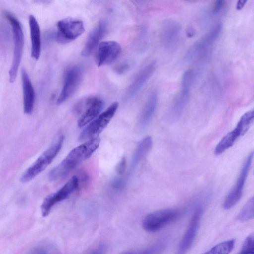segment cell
<instances>
[{
	"label": "cell",
	"mask_w": 254,
	"mask_h": 254,
	"mask_svg": "<svg viewBox=\"0 0 254 254\" xmlns=\"http://www.w3.org/2000/svg\"><path fill=\"white\" fill-rule=\"evenodd\" d=\"M156 66V62H151L138 73L127 90L125 96L126 100H129L133 97L141 89L153 75L155 70Z\"/></svg>",
	"instance_id": "4fadbf2b"
},
{
	"label": "cell",
	"mask_w": 254,
	"mask_h": 254,
	"mask_svg": "<svg viewBox=\"0 0 254 254\" xmlns=\"http://www.w3.org/2000/svg\"><path fill=\"white\" fill-rule=\"evenodd\" d=\"M5 16L10 23L13 33V55L12 62L9 70V80L10 83H13L16 78L22 58L24 46V35L19 21L9 13H6Z\"/></svg>",
	"instance_id": "3957f363"
},
{
	"label": "cell",
	"mask_w": 254,
	"mask_h": 254,
	"mask_svg": "<svg viewBox=\"0 0 254 254\" xmlns=\"http://www.w3.org/2000/svg\"><path fill=\"white\" fill-rule=\"evenodd\" d=\"M98 47L97 64L98 67L111 64L121 52L120 45L114 41L101 42Z\"/></svg>",
	"instance_id": "7c38bea8"
},
{
	"label": "cell",
	"mask_w": 254,
	"mask_h": 254,
	"mask_svg": "<svg viewBox=\"0 0 254 254\" xmlns=\"http://www.w3.org/2000/svg\"><path fill=\"white\" fill-rule=\"evenodd\" d=\"M246 0H239L237 2L236 5V9L238 10H240L243 8L246 3Z\"/></svg>",
	"instance_id": "e575fe53"
},
{
	"label": "cell",
	"mask_w": 254,
	"mask_h": 254,
	"mask_svg": "<svg viewBox=\"0 0 254 254\" xmlns=\"http://www.w3.org/2000/svg\"><path fill=\"white\" fill-rule=\"evenodd\" d=\"M234 239L221 242L203 254H229L234 247Z\"/></svg>",
	"instance_id": "603a6c76"
},
{
	"label": "cell",
	"mask_w": 254,
	"mask_h": 254,
	"mask_svg": "<svg viewBox=\"0 0 254 254\" xmlns=\"http://www.w3.org/2000/svg\"><path fill=\"white\" fill-rule=\"evenodd\" d=\"M126 158L123 157L119 161L116 167V171L118 175H122L124 173L126 169Z\"/></svg>",
	"instance_id": "4dcf8cb0"
},
{
	"label": "cell",
	"mask_w": 254,
	"mask_h": 254,
	"mask_svg": "<svg viewBox=\"0 0 254 254\" xmlns=\"http://www.w3.org/2000/svg\"><path fill=\"white\" fill-rule=\"evenodd\" d=\"M107 28V23L100 21L90 33L81 54L84 57L91 55L100 43V40L104 36Z\"/></svg>",
	"instance_id": "9a60e30c"
},
{
	"label": "cell",
	"mask_w": 254,
	"mask_h": 254,
	"mask_svg": "<svg viewBox=\"0 0 254 254\" xmlns=\"http://www.w3.org/2000/svg\"><path fill=\"white\" fill-rule=\"evenodd\" d=\"M100 141L99 138H92L73 148L60 164L50 171L49 180L56 181L67 176L79 163L92 155L98 148Z\"/></svg>",
	"instance_id": "6da1fadb"
},
{
	"label": "cell",
	"mask_w": 254,
	"mask_h": 254,
	"mask_svg": "<svg viewBox=\"0 0 254 254\" xmlns=\"http://www.w3.org/2000/svg\"><path fill=\"white\" fill-rule=\"evenodd\" d=\"M84 31L82 21L71 17L65 18L57 23L56 38L61 43H67L77 39Z\"/></svg>",
	"instance_id": "5b68a950"
},
{
	"label": "cell",
	"mask_w": 254,
	"mask_h": 254,
	"mask_svg": "<svg viewBox=\"0 0 254 254\" xmlns=\"http://www.w3.org/2000/svg\"><path fill=\"white\" fill-rule=\"evenodd\" d=\"M64 137L60 136L23 173L20 181L27 183L43 171L57 155L63 144Z\"/></svg>",
	"instance_id": "7a4b0ae2"
},
{
	"label": "cell",
	"mask_w": 254,
	"mask_h": 254,
	"mask_svg": "<svg viewBox=\"0 0 254 254\" xmlns=\"http://www.w3.org/2000/svg\"><path fill=\"white\" fill-rule=\"evenodd\" d=\"M83 71L79 66H74L66 72L63 88L57 103L62 104L70 98L76 91L82 79Z\"/></svg>",
	"instance_id": "30bf717a"
},
{
	"label": "cell",
	"mask_w": 254,
	"mask_h": 254,
	"mask_svg": "<svg viewBox=\"0 0 254 254\" xmlns=\"http://www.w3.org/2000/svg\"><path fill=\"white\" fill-rule=\"evenodd\" d=\"M181 215L179 210L167 208L157 210L148 214L143 219L142 225L149 232H155L175 221Z\"/></svg>",
	"instance_id": "277c9868"
},
{
	"label": "cell",
	"mask_w": 254,
	"mask_h": 254,
	"mask_svg": "<svg viewBox=\"0 0 254 254\" xmlns=\"http://www.w3.org/2000/svg\"><path fill=\"white\" fill-rule=\"evenodd\" d=\"M158 101V93L154 91L149 96L141 111L138 121L139 129H143L149 124L156 109Z\"/></svg>",
	"instance_id": "ac0fdd59"
},
{
	"label": "cell",
	"mask_w": 254,
	"mask_h": 254,
	"mask_svg": "<svg viewBox=\"0 0 254 254\" xmlns=\"http://www.w3.org/2000/svg\"><path fill=\"white\" fill-rule=\"evenodd\" d=\"M118 106L117 102L113 103L82 130L79 135V140L83 141L88 139L101 132L114 117Z\"/></svg>",
	"instance_id": "ba28073f"
},
{
	"label": "cell",
	"mask_w": 254,
	"mask_h": 254,
	"mask_svg": "<svg viewBox=\"0 0 254 254\" xmlns=\"http://www.w3.org/2000/svg\"><path fill=\"white\" fill-rule=\"evenodd\" d=\"M29 24L31 42V56L38 60L41 52V33L39 24L33 15L29 16Z\"/></svg>",
	"instance_id": "d6986e66"
},
{
	"label": "cell",
	"mask_w": 254,
	"mask_h": 254,
	"mask_svg": "<svg viewBox=\"0 0 254 254\" xmlns=\"http://www.w3.org/2000/svg\"><path fill=\"white\" fill-rule=\"evenodd\" d=\"M254 156L253 152H251L245 161L241 169L239 176L233 190L243 192V189L250 171Z\"/></svg>",
	"instance_id": "7402d4cb"
},
{
	"label": "cell",
	"mask_w": 254,
	"mask_h": 254,
	"mask_svg": "<svg viewBox=\"0 0 254 254\" xmlns=\"http://www.w3.org/2000/svg\"><path fill=\"white\" fill-rule=\"evenodd\" d=\"M107 251V246L104 244H100L88 254H105Z\"/></svg>",
	"instance_id": "1f68e13d"
},
{
	"label": "cell",
	"mask_w": 254,
	"mask_h": 254,
	"mask_svg": "<svg viewBox=\"0 0 254 254\" xmlns=\"http://www.w3.org/2000/svg\"><path fill=\"white\" fill-rule=\"evenodd\" d=\"M224 5L223 0H216L213 4L211 10V13L212 15H216L220 12Z\"/></svg>",
	"instance_id": "f546056e"
},
{
	"label": "cell",
	"mask_w": 254,
	"mask_h": 254,
	"mask_svg": "<svg viewBox=\"0 0 254 254\" xmlns=\"http://www.w3.org/2000/svg\"><path fill=\"white\" fill-rule=\"evenodd\" d=\"M222 30L221 23L214 25L202 39L195 43L189 49L185 56L186 62H191L201 58L219 37Z\"/></svg>",
	"instance_id": "8992f818"
},
{
	"label": "cell",
	"mask_w": 254,
	"mask_h": 254,
	"mask_svg": "<svg viewBox=\"0 0 254 254\" xmlns=\"http://www.w3.org/2000/svg\"><path fill=\"white\" fill-rule=\"evenodd\" d=\"M202 210L201 206H199L195 209L188 228L179 245L176 254H186L192 246L196 236Z\"/></svg>",
	"instance_id": "8fae6325"
},
{
	"label": "cell",
	"mask_w": 254,
	"mask_h": 254,
	"mask_svg": "<svg viewBox=\"0 0 254 254\" xmlns=\"http://www.w3.org/2000/svg\"><path fill=\"white\" fill-rule=\"evenodd\" d=\"M243 192L234 190L229 193L225 199L223 206L225 209H229L234 206L241 199Z\"/></svg>",
	"instance_id": "d4e9b609"
},
{
	"label": "cell",
	"mask_w": 254,
	"mask_h": 254,
	"mask_svg": "<svg viewBox=\"0 0 254 254\" xmlns=\"http://www.w3.org/2000/svg\"><path fill=\"white\" fill-rule=\"evenodd\" d=\"M254 216V198L252 197L244 206L238 215V219L241 221H247Z\"/></svg>",
	"instance_id": "cb8c5ba5"
},
{
	"label": "cell",
	"mask_w": 254,
	"mask_h": 254,
	"mask_svg": "<svg viewBox=\"0 0 254 254\" xmlns=\"http://www.w3.org/2000/svg\"><path fill=\"white\" fill-rule=\"evenodd\" d=\"M103 102L99 98L92 97L85 102V109L77 122L79 127H83L95 119L103 107Z\"/></svg>",
	"instance_id": "5bb4252c"
},
{
	"label": "cell",
	"mask_w": 254,
	"mask_h": 254,
	"mask_svg": "<svg viewBox=\"0 0 254 254\" xmlns=\"http://www.w3.org/2000/svg\"><path fill=\"white\" fill-rule=\"evenodd\" d=\"M128 67V64L126 62H124L117 65L115 68V70L117 73L122 74L126 71Z\"/></svg>",
	"instance_id": "d6a6232c"
},
{
	"label": "cell",
	"mask_w": 254,
	"mask_h": 254,
	"mask_svg": "<svg viewBox=\"0 0 254 254\" xmlns=\"http://www.w3.org/2000/svg\"><path fill=\"white\" fill-rule=\"evenodd\" d=\"M79 185L77 177L74 176L59 190L46 196L41 206L43 217L47 216L55 204L66 199L78 188Z\"/></svg>",
	"instance_id": "52a82bcc"
},
{
	"label": "cell",
	"mask_w": 254,
	"mask_h": 254,
	"mask_svg": "<svg viewBox=\"0 0 254 254\" xmlns=\"http://www.w3.org/2000/svg\"><path fill=\"white\" fill-rule=\"evenodd\" d=\"M22 85L23 94V110L25 114L30 115L32 113L35 102V91L24 68L21 69Z\"/></svg>",
	"instance_id": "e0dca14e"
},
{
	"label": "cell",
	"mask_w": 254,
	"mask_h": 254,
	"mask_svg": "<svg viewBox=\"0 0 254 254\" xmlns=\"http://www.w3.org/2000/svg\"><path fill=\"white\" fill-rule=\"evenodd\" d=\"M122 254H135V252H126Z\"/></svg>",
	"instance_id": "d590c367"
},
{
	"label": "cell",
	"mask_w": 254,
	"mask_h": 254,
	"mask_svg": "<svg viewBox=\"0 0 254 254\" xmlns=\"http://www.w3.org/2000/svg\"><path fill=\"white\" fill-rule=\"evenodd\" d=\"M166 247V242L162 241L143 251L135 252V254H161Z\"/></svg>",
	"instance_id": "4316f807"
},
{
	"label": "cell",
	"mask_w": 254,
	"mask_h": 254,
	"mask_svg": "<svg viewBox=\"0 0 254 254\" xmlns=\"http://www.w3.org/2000/svg\"><path fill=\"white\" fill-rule=\"evenodd\" d=\"M152 146L151 136L144 137L139 143L133 155L131 162V170L134 169L145 157Z\"/></svg>",
	"instance_id": "ffe728a7"
},
{
	"label": "cell",
	"mask_w": 254,
	"mask_h": 254,
	"mask_svg": "<svg viewBox=\"0 0 254 254\" xmlns=\"http://www.w3.org/2000/svg\"><path fill=\"white\" fill-rule=\"evenodd\" d=\"M125 182L121 178L115 179L111 183L113 188L116 189H120L123 187L124 186Z\"/></svg>",
	"instance_id": "836d02e7"
},
{
	"label": "cell",
	"mask_w": 254,
	"mask_h": 254,
	"mask_svg": "<svg viewBox=\"0 0 254 254\" xmlns=\"http://www.w3.org/2000/svg\"><path fill=\"white\" fill-rule=\"evenodd\" d=\"M242 131L238 127L226 134L215 148L214 153L219 155L232 146L237 139L244 135Z\"/></svg>",
	"instance_id": "44dd1931"
},
{
	"label": "cell",
	"mask_w": 254,
	"mask_h": 254,
	"mask_svg": "<svg viewBox=\"0 0 254 254\" xmlns=\"http://www.w3.org/2000/svg\"><path fill=\"white\" fill-rule=\"evenodd\" d=\"M240 254H254V236L251 234L245 240Z\"/></svg>",
	"instance_id": "f1b7e54d"
},
{
	"label": "cell",
	"mask_w": 254,
	"mask_h": 254,
	"mask_svg": "<svg viewBox=\"0 0 254 254\" xmlns=\"http://www.w3.org/2000/svg\"><path fill=\"white\" fill-rule=\"evenodd\" d=\"M182 27L180 23L174 19L163 22L160 29V41L163 47L169 51L177 46L180 38Z\"/></svg>",
	"instance_id": "9c48e42d"
},
{
	"label": "cell",
	"mask_w": 254,
	"mask_h": 254,
	"mask_svg": "<svg viewBox=\"0 0 254 254\" xmlns=\"http://www.w3.org/2000/svg\"><path fill=\"white\" fill-rule=\"evenodd\" d=\"M194 79V73L191 69L186 70L182 76L181 88L190 90Z\"/></svg>",
	"instance_id": "83f0119b"
},
{
	"label": "cell",
	"mask_w": 254,
	"mask_h": 254,
	"mask_svg": "<svg viewBox=\"0 0 254 254\" xmlns=\"http://www.w3.org/2000/svg\"></svg>",
	"instance_id": "8d00e7d4"
},
{
	"label": "cell",
	"mask_w": 254,
	"mask_h": 254,
	"mask_svg": "<svg viewBox=\"0 0 254 254\" xmlns=\"http://www.w3.org/2000/svg\"><path fill=\"white\" fill-rule=\"evenodd\" d=\"M190 90L181 88L174 99L168 114L171 123L178 121L182 116L189 99Z\"/></svg>",
	"instance_id": "2e32d148"
},
{
	"label": "cell",
	"mask_w": 254,
	"mask_h": 254,
	"mask_svg": "<svg viewBox=\"0 0 254 254\" xmlns=\"http://www.w3.org/2000/svg\"><path fill=\"white\" fill-rule=\"evenodd\" d=\"M28 254H60L54 246L48 244H42L33 248Z\"/></svg>",
	"instance_id": "484cf974"
}]
</instances>
